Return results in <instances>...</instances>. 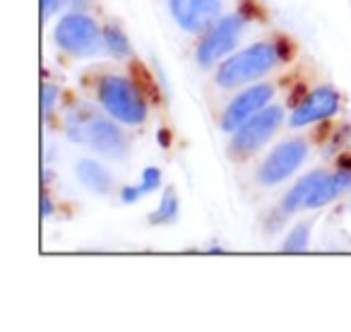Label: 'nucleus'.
Listing matches in <instances>:
<instances>
[{
	"mask_svg": "<svg viewBox=\"0 0 351 332\" xmlns=\"http://www.w3.org/2000/svg\"><path fill=\"white\" fill-rule=\"evenodd\" d=\"M56 44L73 56H94L106 46L97 22L87 15H68L56 27Z\"/></svg>",
	"mask_w": 351,
	"mask_h": 332,
	"instance_id": "3",
	"label": "nucleus"
},
{
	"mask_svg": "<svg viewBox=\"0 0 351 332\" xmlns=\"http://www.w3.org/2000/svg\"><path fill=\"white\" fill-rule=\"evenodd\" d=\"M221 0H171V15L186 32H205L217 22Z\"/></svg>",
	"mask_w": 351,
	"mask_h": 332,
	"instance_id": "7",
	"label": "nucleus"
},
{
	"mask_svg": "<svg viewBox=\"0 0 351 332\" xmlns=\"http://www.w3.org/2000/svg\"><path fill=\"white\" fill-rule=\"evenodd\" d=\"M41 205H44V217H51V215H53V202H51V198H49V195H44Z\"/></svg>",
	"mask_w": 351,
	"mask_h": 332,
	"instance_id": "20",
	"label": "nucleus"
},
{
	"mask_svg": "<svg viewBox=\"0 0 351 332\" xmlns=\"http://www.w3.org/2000/svg\"><path fill=\"white\" fill-rule=\"evenodd\" d=\"M339 106V97L332 87H317L315 92H311L291 113V126L301 128L308 123H315L320 118H327L337 111Z\"/></svg>",
	"mask_w": 351,
	"mask_h": 332,
	"instance_id": "10",
	"label": "nucleus"
},
{
	"mask_svg": "<svg viewBox=\"0 0 351 332\" xmlns=\"http://www.w3.org/2000/svg\"><path fill=\"white\" fill-rule=\"evenodd\" d=\"M80 137L89 140V145L94 150L106 156H113V159H125L128 156V140L111 121L94 118V121H89V126L84 128V132Z\"/></svg>",
	"mask_w": 351,
	"mask_h": 332,
	"instance_id": "9",
	"label": "nucleus"
},
{
	"mask_svg": "<svg viewBox=\"0 0 351 332\" xmlns=\"http://www.w3.org/2000/svg\"><path fill=\"white\" fill-rule=\"evenodd\" d=\"M56 102H58V87H53V84H46L44 87V113L49 116L51 108L56 106Z\"/></svg>",
	"mask_w": 351,
	"mask_h": 332,
	"instance_id": "17",
	"label": "nucleus"
},
{
	"mask_svg": "<svg viewBox=\"0 0 351 332\" xmlns=\"http://www.w3.org/2000/svg\"><path fill=\"white\" fill-rule=\"evenodd\" d=\"M308 154V145L306 140H289L277 145L269 156L263 161V166L258 169V181L263 186H277L284 178H289L298 166L303 164Z\"/></svg>",
	"mask_w": 351,
	"mask_h": 332,
	"instance_id": "4",
	"label": "nucleus"
},
{
	"mask_svg": "<svg viewBox=\"0 0 351 332\" xmlns=\"http://www.w3.org/2000/svg\"><path fill=\"white\" fill-rule=\"evenodd\" d=\"M284 121V111L279 106H265L260 113H255L253 118L243 123V126L236 130V137H234V150L236 152H255L274 135L279 126Z\"/></svg>",
	"mask_w": 351,
	"mask_h": 332,
	"instance_id": "5",
	"label": "nucleus"
},
{
	"mask_svg": "<svg viewBox=\"0 0 351 332\" xmlns=\"http://www.w3.org/2000/svg\"><path fill=\"white\" fill-rule=\"evenodd\" d=\"M176 215H178V200H176L173 188H169L164 193V198H161L159 210L152 212L149 222L152 224H171V222H176Z\"/></svg>",
	"mask_w": 351,
	"mask_h": 332,
	"instance_id": "13",
	"label": "nucleus"
},
{
	"mask_svg": "<svg viewBox=\"0 0 351 332\" xmlns=\"http://www.w3.org/2000/svg\"><path fill=\"white\" fill-rule=\"evenodd\" d=\"M308 236H311V226L308 224H298L296 229L289 234V239L284 241L282 250L284 253H303L308 246Z\"/></svg>",
	"mask_w": 351,
	"mask_h": 332,
	"instance_id": "15",
	"label": "nucleus"
},
{
	"mask_svg": "<svg viewBox=\"0 0 351 332\" xmlns=\"http://www.w3.org/2000/svg\"><path fill=\"white\" fill-rule=\"evenodd\" d=\"M161 183V174L159 169H145V174H142V193H154V188H159Z\"/></svg>",
	"mask_w": 351,
	"mask_h": 332,
	"instance_id": "16",
	"label": "nucleus"
},
{
	"mask_svg": "<svg viewBox=\"0 0 351 332\" xmlns=\"http://www.w3.org/2000/svg\"><path fill=\"white\" fill-rule=\"evenodd\" d=\"M274 89L269 84H255V87L245 89L241 97H236L234 102L229 104V108L224 111V118H221V128L224 130H234V128H241L248 118H253L255 113H260L272 99Z\"/></svg>",
	"mask_w": 351,
	"mask_h": 332,
	"instance_id": "8",
	"label": "nucleus"
},
{
	"mask_svg": "<svg viewBox=\"0 0 351 332\" xmlns=\"http://www.w3.org/2000/svg\"><path fill=\"white\" fill-rule=\"evenodd\" d=\"M241 32H243V17L241 15L221 17V20L212 27L210 34L205 36L200 49H197V60H200V65H210V63H215V60H219L224 54H229L236 46V41H239Z\"/></svg>",
	"mask_w": 351,
	"mask_h": 332,
	"instance_id": "6",
	"label": "nucleus"
},
{
	"mask_svg": "<svg viewBox=\"0 0 351 332\" xmlns=\"http://www.w3.org/2000/svg\"><path fill=\"white\" fill-rule=\"evenodd\" d=\"M277 46L269 41H260V44L250 46V49L231 56L226 63H221L219 73H217V82L224 89L253 82V80L263 78L265 73H269L277 65Z\"/></svg>",
	"mask_w": 351,
	"mask_h": 332,
	"instance_id": "1",
	"label": "nucleus"
},
{
	"mask_svg": "<svg viewBox=\"0 0 351 332\" xmlns=\"http://www.w3.org/2000/svg\"><path fill=\"white\" fill-rule=\"evenodd\" d=\"M140 195H145L140 186H128V188H123V193H121L123 202H135V200H140Z\"/></svg>",
	"mask_w": 351,
	"mask_h": 332,
	"instance_id": "18",
	"label": "nucleus"
},
{
	"mask_svg": "<svg viewBox=\"0 0 351 332\" xmlns=\"http://www.w3.org/2000/svg\"><path fill=\"white\" fill-rule=\"evenodd\" d=\"M60 8V0H44V17L49 20L51 15H53V10H58Z\"/></svg>",
	"mask_w": 351,
	"mask_h": 332,
	"instance_id": "19",
	"label": "nucleus"
},
{
	"mask_svg": "<svg viewBox=\"0 0 351 332\" xmlns=\"http://www.w3.org/2000/svg\"><path fill=\"white\" fill-rule=\"evenodd\" d=\"M104 41H106V49L111 51L116 58L130 56V41L125 39V34H123L116 25H108L106 29H104Z\"/></svg>",
	"mask_w": 351,
	"mask_h": 332,
	"instance_id": "14",
	"label": "nucleus"
},
{
	"mask_svg": "<svg viewBox=\"0 0 351 332\" xmlns=\"http://www.w3.org/2000/svg\"><path fill=\"white\" fill-rule=\"evenodd\" d=\"M99 99L116 121H123L128 126H137L147 118V104L142 94L135 89V84L123 78L116 75L104 78L99 84Z\"/></svg>",
	"mask_w": 351,
	"mask_h": 332,
	"instance_id": "2",
	"label": "nucleus"
},
{
	"mask_svg": "<svg viewBox=\"0 0 351 332\" xmlns=\"http://www.w3.org/2000/svg\"><path fill=\"white\" fill-rule=\"evenodd\" d=\"M75 171H77V178L84 188H89L92 193H108L111 191V174L104 169L99 161L94 159H82L77 166H75Z\"/></svg>",
	"mask_w": 351,
	"mask_h": 332,
	"instance_id": "12",
	"label": "nucleus"
},
{
	"mask_svg": "<svg viewBox=\"0 0 351 332\" xmlns=\"http://www.w3.org/2000/svg\"><path fill=\"white\" fill-rule=\"evenodd\" d=\"M349 188H351V174L349 171H339V174L317 171L315 186H313V193H311V198H308L306 210L327 205V202H332L335 198H339L341 193L349 191Z\"/></svg>",
	"mask_w": 351,
	"mask_h": 332,
	"instance_id": "11",
	"label": "nucleus"
}]
</instances>
